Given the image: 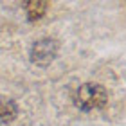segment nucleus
Wrapping results in <instances>:
<instances>
[{
	"label": "nucleus",
	"instance_id": "7ed1b4c3",
	"mask_svg": "<svg viewBox=\"0 0 126 126\" xmlns=\"http://www.w3.org/2000/svg\"><path fill=\"white\" fill-rule=\"evenodd\" d=\"M18 115V106L9 97H0V123H11Z\"/></svg>",
	"mask_w": 126,
	"mask_h": 126
},
{
	"label": "nucleus",
	"instance_id": "f257e3e1",
	"mask_svg": "<svg viewBox=\"0 0 126 126\" xmlns=\"http://www.w3.org/2000/svg\"><path fill=\"white\" fill-rule=\"evenodd\" d=\"M106 90L97 83H87L81 85L76 92V106L83 112H90V110H99L106 105Z\"/></svg>",
	"mask_w": 126,
	"mask_h": 126
},
{
	"label": "nucleus",
	"instance_id": "f03ea898",
	"mask_svg": "<svg viewBox=\"0 0 126 126\" xmlns=\"http://www.w3.org/2000/svg\"><path fill=\"white\" fill-rule=\"evenodd\" d=\"M58 54V42L52 38L38 40L31 47V60L38 67H47Z\"/></svg>",
	"mask_w": 126,
	"mask_h": 126
},
{
	"label": "nucleus",
	"instance_id": "20e7f679",
	"mask_svg": "<svg viewBox=\"0 0 126 126\" xmlns=\"http://www.w3.org/2000/svg\"><path fill=\"white\" fill-rule=\"evenodd\" d=\"M25 9H27V18L29 20H38L45 15V9H47V2H42V0H31V2H25Z\"/></svg>",
	"mask_w": 126,
	"mask_h": 126
}]
</instances>
